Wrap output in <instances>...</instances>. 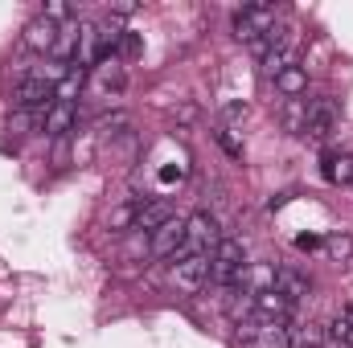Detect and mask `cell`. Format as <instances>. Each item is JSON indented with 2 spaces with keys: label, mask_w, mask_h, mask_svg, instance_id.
<instances>
[{
  "label": "cell",
  "mask_w": 353,
  "mask_h": 348,
  "mask_svg": "<svg viewBox=\"0 0 353 348\" xmlns=\"http://www.w3.org/2000/svg\"><path fill=\"white\" fill-rule=\"evenodd\" d=\"M243 266H247L243 242H239V238H222V242L214 246V254H210V283H214V287H234Z\"/></svg>",
  "instance_id": "1"
},
{
  "label": "cell",
  "mask_w": 353,
  "mask_h": 348,
  "mask_svg": "<svg viewBox=\"0 0 353 348\" xmlns=\"http://www.w3.org/2000/svg\"><path fill=\"white\" fill-rule=\"evenodd\" d=\"M222 242V234H218V221L205 213V209H197V213H189L185 217V246H181V254L176 259H189V254H214V246Z\"/></svg>",
  "instance_id": "2"
},
{
  "label": "cell",
  "mask_w": 353,
  "mask_h": 348,
  "mask_svg": "<svg viewBox=\"0 0 353 348\" xmlns=\"http://www.w3.org/2000/svg\"><path fill=\"white\" fill-rule=\"evenodd\" d=\"M54 102H58L54 83H50V78H37V74H25V78L17 83V90H12V107H17V111H37V115H46Z\"/></svg>",
  "instance_id": "3"
},
{
  "label": "cell",
  "mask_w": 353,
  "mask_h": 348,
  "mask_svg": "<svg viewBox=\"0 0 353 348\" xmlns=\"http://www.w3.org/2000/svg\"><path fill=\"white\" fill-rule=\"evenodd\" d=\"M275 29V8L271 4H243L239 12H234V37L239 41H259Z\"/></svg>",
  "instance_id": "4"
},
{
  "label": "cell",
  "mask_w": 353,
  "mask_h": 348,
  "mask_svg": "<svg viewBox=\"0 0 353 348\" xmlns=\"http://www.w3.org/2000/svg\"><path fill=\"white\" fill-rule=\"evenodd\" d=\"M173 283L181 291H201L210 287V254H189V259H173Z\"/></svg>",
  "instance_id": "5"
},
{
  "label": "cell",
  "mask_w": 353,
  "mask_h": 348,
  "mask_svg": "<svg viewBox=\"0 0 353 348\" xmlns=\"http://www.w3.org/2000/svg\"><path fill=\"white\" fill-rule=\"evenodd\" d=\"M58 33H62V25H54V21H46V17L37 12V17L21 29V45H25L29 54H54Z\"/></svg>",
  "instance_id": "6"
},
{
  "label": "cell",
  "mask_w": 353,
  "mask_h": 348,
  "mask_svg": "<svg viewBox=\"0 0 353 348\" xmlns=\"http://www.w3.org/2000/svg\"><path fill=\"white\" fill-rule=\"evenodd\" d=\"M181 246H185V217H173L157 234H148V254L152 259H176Z\"/></svg>",
  "instance_id": "7"
},
{
  "label": "cell",
  "mask_w": 353,
  "mask_h": 348,
  "mask_svg": "<svg viewBox=\"0 0 353 348\" xmlns=\"http://www.w3.org/2000/svg\"><path fill=\"white\" fill-rule=\"evenodd\" d=\"M74 127H79V102H54V107L41 115V131H46L50 140H66Z\"/></svg>",
  "instance_id": "8"
},
{
  "label": "cell",
  "mask_w": 353,
  "mask_h": 348,
  "mask_svg": "<svg viewBox=\"0 0 353 348\" xmlns=\"http://www.w3.org/2000/svg\"><path fill=\"white\" fill-rule=\"evenodd\" d=\"M333 127H337V102H333V98H308L304 135H308V140H325Z\"/></svg>",
  "instance_id": "9"
},
{
  "label": "cell",
  "mask_w": 353,
  "mask_h": 348,
  "mask_svg": "<svg viewBox=\"0 0 353 348\" xmlns=\"http://www.w3.org/2000/svg\"><path fill=\"white\" fill-rule=\"evenodd\" d=\"M173 201H165V197H152V201H140V217H136V230L140 234H157L165 221H173Z\"/></svg>",
  "instance_id": "10"
},
{
  "label": "cell",
  "mask_w": 353,
  "mask_h": 348,
  "mask_svg": "<svg viewBox=\"0 0 353 348\" xmlns=\"http://www.w3.org/2000/svg\"><path fill=\"white\" fill-rule=\"evenodd\" d=\"M275 291H279L288 303H300V299H308L312 283H308V274H300V270H292V266H279V270H275Z\"/></svg>",
  "instance_id": "11"
},
{
  "label": "cell",
  "mask_w": 353,
  "mask_h": 348,
  "mask_svg": "<svg viewBox=\"0 0 353 348\" xmlns=\"http://www.w3.org/2000/svg\"><path fill=\"white\" fill-rule=\"evenodd\" d=\"M329 332L321 324H288V348H325Z\"/></svg>",
  "instance_id": "12"
},
{
  "label": "cell",
  "mask_w": 353,
  "mask_h": 348,
  "mask_svg": "<svg viewBox=\"0 0 353 348\" xmlns=\"http://www.w3.org/2000/svg\"><path fill=\"white\" fill-rule=\"evenodd\" d=\"M288 316H292V303H288L279 291L255 295V320H283V324H288Z\"/></svg>",
  "instance_id": "13"
},
{
  "label": "cell",
  "mask_w": 353,
  "mask_h": 348,
  "mask_svg": "<svg viewBox=\"0 0 353 348\" xmlns=\"http://www.w3.org/2000/svg\"><path fill=\"white\" fill-rule=\"evenodd\" d=\"M275 90H279L288 102H292V98H300V94L308 90V70H304V66H288V70L275 78Z\"/></svg>",
  "instance_id": "14"
},
{
  "label": "cell",
  "mask_w": 353,
  "mask_h": 348,
  "mask_svg": "<svg viewBox=\"0 0 353 348\" xmlns=\"http://www.w3.org/2000/svg\"><path fill=\"white\" fill-rule=\"evenodd\" d=\"M325 180L329 184H353V152H329L325 156Z\"/></svg>",
  "instance_id": "15"
},
{
  "label": "cell",
  "mask_w": 353,
  "mask_h": 348,
  "mask_svg": "<svg viewBox=\"0 0 353 348\" xmlns=\"http://www.w3.org/2000/svg\"><path fill=\"white\" fill-rule=\"evenodd\" d=\"M83 87H87V66H79V62H74V66H70V74L54 87V94H58V102H74Z\"/></svg>",
  "instance_id": "16"
},
{
  "label": "cell",
  "mask_w": 353,
  "mask_h": 348,
  "mask_svg": "<svg viewBox=\"0 0 353 348\" xmlns=\"http://www.w3.org/2000/svg\"><path fill=\"white\" fill-rule=\"evenodd\" d=\"M136 217H140V201L136 205H115L107 213V230L111 234H128V230H136Z\"/></svg>",
  "instance_id": "17"
},
{
  "label": "cell",
  "mask_w": 353,
  "mask_h": 348,
  "mask_svg": "<svg viewBox=\"0 0 353 348\" xmlns=\"http://www.w3.org/2000/svg\"><path fill=\"white\" fill-rule=\"evenodd\" d=\"M259 62H263V74L271 78V83H275V78H279V74H283L288 66H296V62H292V50H288V45H275V50H267V58H259Z\"/></svg>",
  "instance_id": "18"
},
{
  "label": "cell",
  "mask_w": 353,
  "mask_h": 348,
  "mask_svg": "<svg viewBox=\"0 0 353 348\" xmlns=\"http://www.w3.org/2000/svg\"><path fill=\"white\" fill-rule=\"evenodd\" d=\"M304 123H308V98H292L283 107V127L292 135H304Z\"/></svg>",
  "instance_id": "19"
},
{
  "label": "cell",
  "mask_w": 353,
  "mask_h": 348,
  "mask_svg": "<svg viewBox=\"0 0 353 348\" xmlns=\"http://www.w3.org/2000/svg\"><path fill=\"white\" fill-rule=\"evenodd\" d=\"M325 250H329L333 262H350L353 259V238L350 234H329V238H325Z\"/></svg>",
  "instance_id": "20"
},
{
  "label": "cell",
  "mask_w": 353,
  "mask_h": 348,
  "mask_svg": "<svg viewBox=\"0 0 353 348\" xmlns=\"http://www.w3.org/2000/svg\"><path fill=\"white\" fill-rule=\"evenodd\" d=\"M128 123H132V119H128L123 111H111V115H103V119H94V131H99V135L107 140V135H119V131H123Z\"/></svg>",
  "instance_id": "21"
},
{
  "label": "cell",
  "mask_w": 353,
  "mask_h": 348,
  "mask_svg": "<svg viewBox=\"0 0 353 348\" xmlns=\"http://www.w3.org/2000/svg\"><path fill=\"white\" fill-rule=\"evenodd\" d=\"M41 17H46V21H54V25H62V21H70V17H79V8H74V4H66V0H50V4L41 8Z\"/></svg>",
  "instance_id": "22"
},
{
  "label": "cell",
  "mask_w": 353,
  "mask_h": 348,
  "mask_svg": "<svg viewBox=\"0 0 353 348\" xmlns=\"http://www.w3.org/2000/svg\"><path fill=\"white\" fill-rule=\"evenodd\" d=\"M214 140H218V148H222L226 156H234V160H243V144H239V140L230 135V127H218V131H214Z\"/></svg>",
  "instance_id": "23"
},
{
  "label": "cell",
  "mask_w": 353,
  "mask_h": 348,
  "mask_svg": "<svg viewBox=\"0 0 353 348\" xmlns=\"http://www.w3.org/2000/svg\"><path fill=\"white\" fill-rule=\"evenodd\" d=\"M123 83H128V78H123L119 66H103V74H99V87L103 90H123Z\"/></svg>",
  "instance_id": "24"
},
{
  "label": "cell",
  "mask_w": 353,
  "mask_h": 348,
  "mask_svg": "<svg viewBox=\"0 0 353 348\" xmlns=\"http://www.w3.org/2000/svg\"><path fill=\"white\" fill-rule=\"evenodd\" d=\"M247 115H251L247 102H222V119H226V123H243Z\"/></svg>",
  "instance_id": "25"
},
{
  "label": "cell",
  "mask_w": 353,
  "mask_h": 348,
  "mask_svg": "<svg viewBox=\"0 0 353 348\" xmlns=\"http://www.w3.org/2000/svg\"><path fill=\"white\" fill-rule=\"evenodd\" d=\"M144 50V41H140V33H123V45H119V54H128V58H136Z\"/></svg>",
  "instance_id": "26"
},
{
  "label": "cell",
  "mask_w": 353,
  "mask_h": 348,
  "mask_svg": "<svg viewBox=\"0 0 353 348\" xmlns=\"http://www.w3.org/2000/svg\"><path fill=\"white\" fill-rule=\"evenodd\" d=\"M173 119L176 123H193L197 119V107L193 102H181V107H173Z\"/></svg>",
  "instance_id": "27"
},
{
  "label": "cell",
  "mask_w": 353,
  "mask_h": 348,
  "mask_svg": "<svg viewBox=\"0 0 353 348\" xmlns=\"http://www.w3.org/2000/svg\"><path fill=\"white\" fill-rule=\"evenodd\" d=\"M296 246H300V250H321V246H325V238H316V234H304V238H296Z\"/></svg>",
  "instance_id": "28"
},
{
  "label": "cell",
  "mask_w": 353,
  "mask_h": 348,
  "mask_svg": "<svg viewBox=\"0 0 353 348\" xmlns=\"http://www.w3.org/2000/svg\"><path fill=\"white\" fill-rule=\"evenodd\" d=\"M111 12H115V17H132L136 4H132V0H119V4H111Z\"/></svg>",
  "instance_id": "29"
},
{
  "label": "cell",
  "mask_w": 353,
  "mask_h": 348,
  "mask_svg": "<svg viewBox=\"0 0 353 348\" xmlns=\"http://www.w3.org/2000/svg\"><path fill=\"white\" fill-rule=\"evenodd\" d=\"M345 348H353V328H350V336H345Z\"/></svg>",
  "instance_id": "30"
}]
</instances>
